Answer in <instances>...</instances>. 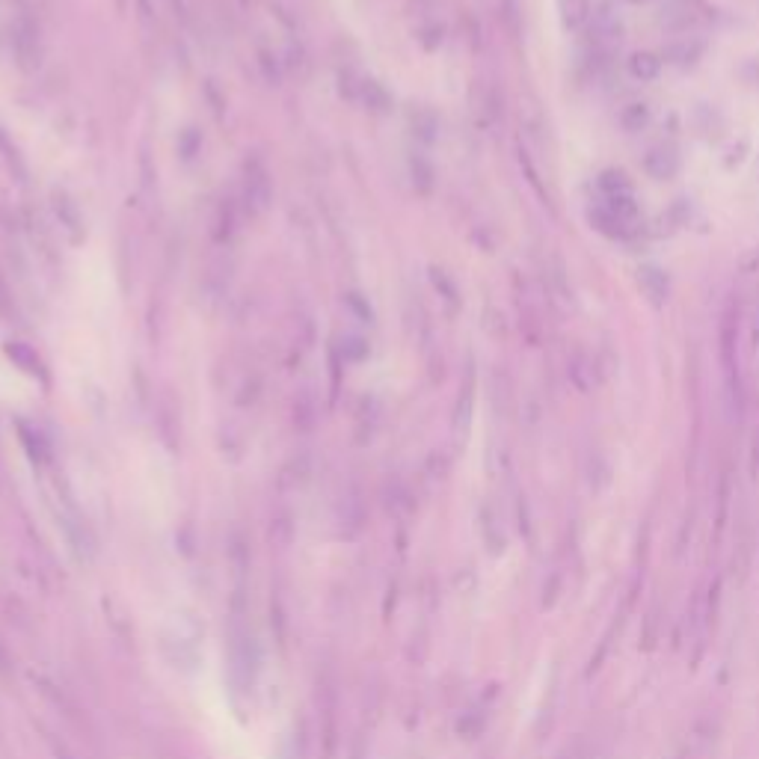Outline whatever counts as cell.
I'll use <instances>...</instances> for the list:
<instances>
[{"mask_svg": "<svg viewBox=\"0 0 759 759\" xmlns=\"http://www.w3.org/2000/svg\"><path fill=\"white\" fill-rule=\"evenodd\" d=\"M736 321H739V309L724 315L721 324V365H724V383H727V398L730 407H736V413L742 416L745 410V392H742V371H739V333H736Z\"/></svg>", "mask_w": 759, "mask_h": 759, "instance_id": "obj_1", "label": "cell"}, {"mask_svg": "<svg viewBox=\"0 0 759 759\" xmlns=\"http://www.w3.org/2000/svg\"><path fill=\"white\" fill-rule=\"evenodd\" d=\"M638 288H641V294L650 300L653 309H662V306L668 303V297H671V279H668V273H665L662 267H656V264H641V267H638Z\"/></svg>", "mask_w": 759, "mask_h": 759, "instance_id": "obj_2", "label": "cell"}, {"mask_svg": "<svg viewBox=\"0 0 759 759\" xmlns=\"http://www.w3.org/2000/svg\"><path fill=\"white\" fill-rule=\"evenodd\" d=\"M596 368L599 365H596V359H593L588 350H576L570 356L567 374H570V380L576 383L579 392H591V389H596V383H599V371Z\"/></svg>", "mask_w": 759, "mask_h": 759, "instance_id": "obj_3", "label": "cell"}, {"mask_svg": "<svg viewBox=\"0 0 759 759\" xmlns=\"http://www.w3.org/2000/svg\"><path fill=\"white\" fill-rule=\"evenodd\" d=\"M644 169L656 181H668L679 172V155L674 146H656L644 155Z\"/></svg>", "mask_w": 759, "mask_h": 759, "instance_id": "obj_4", "label": "cell"}, {"mask_svg": "<svg viewBox=\"0 0 759 759\" xmlns=\"http://www.w3.org/2000/svg\"><path fill=\"white\" fill-rule=\"evenodd\" d=\"M596 187H599V196H602V199H614V196H635L632 181H629L620 169H605V172L596 178Z\"/></svg>", "mask_w": 759, "mask_h": 759, "instance_id": "obj_5", "label": "cell"}, {"mask_svg": "<svg viewBox=\"0 0 759 759\" xmlns=\"http://www.w3.org/2000/svg\"><path fill=\"white\" fill-rule=\"evenodd\" d=\"M629 75L641 84L647 81H656L662 75V60L650 51H641V54H632L629 57Z\"/></svg>", "mask_w": 759, "mask_h": 759, "instance_id": "obj_6", "label": "cell"}, {"mask_svg": "<svg viewBox=\"0 0 759 759\" xmlns=\"http://www.w3.org/2000/svg\"><path fill=\"white\" fill-rule=\"evenodd\" d=\"M591 15V0H558V18L567 30H579Z\"/></svg>", "mask_w": 759, "mask_h": 759, "instance_id": "obj_7", "label": "cell"}, {"mask_svg": "<svg viewBox=\"0 0 759 759\" xmlns=\"http://www.w3.org/2000/svg\"><path fill=\"white\" fill-rule=\"evenodd\" d=\"M703 54V42H694V39H682V42H676L671 45L668 51H665V57L676 63V66H688V63H694L697 57Z\"/></svg>", "mask_w": 759, "mask_h": 759, "instance_id": "obj_8", "label": "cell"}, {"mask_svg": "<svg viewBox=\"0 0 759 759\" xmlns=\"http://www.w3.org/2000/svg\"><path fill=\"white\" fill-rule=\"evenodd\" d=\"M754 356H757L759 362V312L757 318H754Z\"/></svg>", "mask_w": 759, "mask_h": 759, "instance_id": "obj_9", "label": "cell"}]
</instances>
